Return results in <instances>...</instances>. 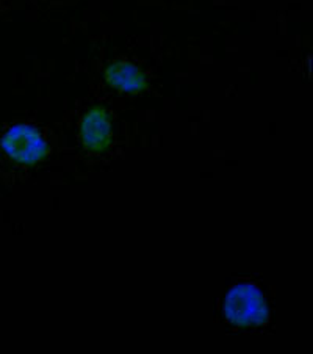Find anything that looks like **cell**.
<instances>
[{
	"instance_id": "4",
	"label": "cell",
	"mask_w": 313,
	"mask_h": 354,
	"mask_svg": "<svg viewBox=\"0 0 313 354\" xmlns=\"http://www.w3.org/2000/svg\"><path fill=\"white\" fill-rule=\"evenodd\" d=\"M105 79L115 88L124 91L137 93L146 88V79L141 71L127 62H116L105 71Z\"/></svg>"
},
{
	"instance_id": "3",
	"label": "cell",
	"mask_w": 313,
	"mask_h": 354,
	"mask_svg": "<svg viewBox=\"0 0 313 354\" xmlns=\"http://www.w3.org/2000/svg\"><path fill=\"white\" fill-rule=\"evenodd\" d=\"M80 137L86 149L102 152L110 143V118L104 109L94 107L84 116L80 124Z\"/></svg>"
},
{
	"instance_id": "1",
	"label": "cell",
	"mask_w": 313,
	"mask_h": 354,
	"mask_svg": "<svg viewBox=\"0 0 313 354\" xmlns=\"http://www.w3.org/2000/svg\"><path fill=\"white\" fill-rule=\"evenodd\" d=\"M229 322L238 326H256L268 320V309L258 288L241 284L230 290L224 306Z\"/></svg>"
},
{
	"instance_id": "2",
	"label": "cell",
	"mask_w": 313,
	"mask_h": 354,
	"mask_svg": "<svg viewBox=\"0 0 313 354\" xmlns=\"http://www.w3.org/2000/svg\"><path fill=\"white\" fill-rule=\"evenodd\" d=\"M2 147L17 162L33 163L47 154V145L37 129L26 124H17L3 135Z\"/></svg>"
}]
</instances>
